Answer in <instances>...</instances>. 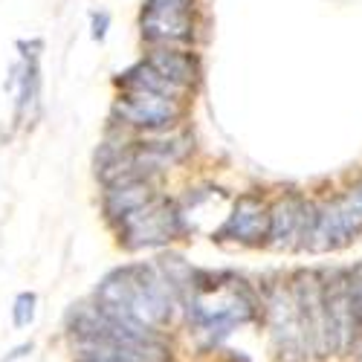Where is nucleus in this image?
Here are the masks:
<instances>
[{"label":"nucleus","instance_id":"1","mask_svg":"<svg viewBox=\"0 0 362 362\" xmlns=\"http://www.w3.org/2000/svg\"><path fill=\"white\" fill-rule=\"evenodd\" d=\"M186 232H189V223H186L183 206L168 197H157L151 206H145L142 212L131 215L125 223L116 226L119 247H125L131 252L165 247L171 240L183 238Z\"/></svg>","mask_w":362,"mask_h":362},{"label":"nucleus","instance_id":"2","mask_svg":"<svg viewBox=\"0 0 362 362\" xmlns=\"http://www.w3.org/2000/svg\"><path fill=\"white\" fill-rule=\"evenodd\" d=\"M183 116H186L183 102L145 93V90H122L113 102V122L122 131H134L139 136L177 131Z\"/></svg>","mask_w":362,"mask_h":362},{"label":"nucleus","instance_id":"3","mask_svg":"<svg viewBox=\"0 0 362 362\" xmlns=\"http://www.w3.org/2000/svg\"><path fill=\"white\" fill-rule=\"evenodd\" d=\"M194 0H142V41L148 47H186L194 41Z\"/></svg>","mask_w":362,"mask_h":362},{"label":"nucleus","instance_id":"4","mask_svg":"<svg viewBox=\"0 0 362 362\" xmlns=\"http://www.w3.org/2000/svg\"><path fill=\"white\" fill-rule=\"evenodd\" d=\"M362 235V218L356 209L348 203L345 192H337L334 197L319 200V215H316V229L310 238L308 252H337L351 247Z\"/></svg>","mask_w":362,"mask_h":362},{"label":"nucleus","instance_id":"5","mask_svg":"<svg viewBox=\"0 0 362 362\" xmlns=\"http://www.w3.org/2000/svg\"><path fill=\"white\" fill-rule=\"evenodd\" d=\"M269 235V206L258 192L240 194L232 215L212 235V240H235L240 247H267Z\"/></svg>","mask_w":362,"mask_h":362},{"label":"nucleus","instance_id":"6","mask_svg":"<svg viewBox=\"0 0 362 362\" xmlns=\"http://www.w3.org/2000/svg\"><path fill=\"white\" fill-rule=\"evenodd\" d=\"M160 194L154 189V177H148L142 171H131L125 177L113 180L110 186H105L102 194V212L105 221L116 229L119 223H125L131 215L142 212L145 206H151Z\"/></svg>","mask_w":362,"mask_h":362},{"label":"nucleus","instance_id":"7","mask_svg":"<svg viewBox=\"0 0 362 362\" xmlns=\"http://www.w3.org/2000/svg\"><path fill=\"white\" fill-rule=\"evenodd\" d=\"M305 209H308V197H301L296 192L281 194L276 203H269L267 247H273V250H298L301 223H305Z\"/></svg>","mask_w":362,"mask_h":362},{"label":"nucleus","instance_id":"8","mask_svg":"<svg viewBox=\"0 0 362 362\" xmlns=\"http://www.w3.org/2000/svg\"><path fill=\"white\" fill-rule=\"evenodd\" d=\"M145 62L160 76H165L168 81H174L183 90H194L203 78V64H200L197 52H192L186 47H151Z\"/></svg>","mask_w":362,"mask_h":362},{"label":"nucleus","instance_id":"9","mask_svg":"<svg viewBox=\"0 0 362 362\" xmlns=\"http://www.w3.org/2000/svg\"><path fill=\"white\" fill-rule=\"evenodd\" d=\"M21 49V81H18V99H15V122H23V116L38 105L41 96V41H18Z\"/></svg>","mask_w":362,"mask_h":362},{"label":"nucleus","instance_id":"10","mask_svg":"<svg viewBox=\"0 0 362 362\" xmlns=\"http://www.w3.org/2000/svg\"><path fill=\"white\" fill-rule=\"evenodd\" d=\"M116 84L122 90H145V93H157V96H165V99H174V102H183V96L189 93V90L177 87L174 81L160 76L154 67L145 62V58H142V62H136L134 67H128L125 73H119Z\"/></svg>","mask_w":362,"mask_h":362},{"label":"nucleus","instance_id":"11","mask_svg":"<svg viewBox=\"0 0 362 362\" xmlns=\"http://www.w3.org/2000/svg\"><path fill=\"white\" fill-rule=\"evenodd\" d=\"M76 351H78L76 362H151L148 356L131 348H116L105 342H84V345H76Z\"/></svg>","mask_w":362,"mask_h":362},{"label":"nucleus","instance_id":"12","mask_svg":"<svg viewBox=\"0 0 362 362\" xmlns=\"http://www.w3.org/2000/svg\"><path fill=\"white\" fill-rule=\"evenodd\" d=\"M35 305H38V296H35L33 290L18 293L15 305H12V325H15V327L33 325V319H35Z\"/></svg>","mask_w":362,"mask_h":362},{"label":"nucleus","instance_id":"13","mask_svg":"<svg viewBox=\"0 0 362 362\" xmlns=\"http://www.w3.org/2000/svg\"><path fill=\"white\" fill-rule=\"evenodd\" d=\"M107 29H110V15L105 12V9H99V12H93L90 15V35H93V41H105L107 38Z\"/></svg>","mask_w":362,"mask_h":362},{"label":"nucleus","instance_id":"14","mask_svg":"<svg viewBox=\"0 0 362 362\" xmlns=\"http://www.w3.org/2000/svg\"><path fill=\"white\" fill-rule=\"evenodd\" d=\"M345 197H348V203L356 209V215L362 218V177L356 180V183H351V186L345 189Z\"/></svg>","mask_w":362,"mask_h":362},{"label":"nucleus","instance_id":"15","mask_svg":"<svg viewBox=\"0 0 362 362\" xmlns=\"http://www.w3.org/2000/svg\"><path fill=\"white\" fill-rule=\"evenodd\" d=\"M33 348H35L33 342H23V345H18V348H12V351H9V354H6L4 359H0V362H18V359H23L26 354H33Z\"/></svg>","mask_w":362,"mask_h":362}]
</instances>
